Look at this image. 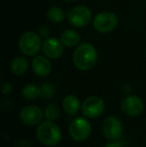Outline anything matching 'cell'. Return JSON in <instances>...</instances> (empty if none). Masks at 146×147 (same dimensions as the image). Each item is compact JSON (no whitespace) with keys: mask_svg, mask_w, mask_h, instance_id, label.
Listing matches in <instances>:
<instances>
[{"mask_svg":"<svg viewBox=\"0 0 146 147\" xmlns=\"http://www.w3.org/2000/svg\"><path fill=\"white\" fill-rule=\"evenodd\" d=\"M97 62V51L90 43H81L73 53V63L75 67L86 71L93 67Z\"/></svg>","mask_w":146,"mask_h":147,"instance_id":"1","label":"cell"},{"mask_svg":"<svg viewBox=\"0 0 146 147\" xmlns=\"http://www.w3.org/2000/svg\"><path fill=\"white\" fill-rule=\"evenodd\" d=\"M38 140L47 146H55L61 141V131L59 127L51 121L43 122L36 131Z\"/></svg>","mask_w":146,"mask_h":147,"instance_id":"2","label":"cell"},{"mask_svg":"<svg viewBox=\"0 0 146 147\" xmlns=\"http://www.w3.org/2000/svg\"><path fill=\"white\" fill-rule=\"evenodd\" d=\"M41 48V38L36 32L27 31L19 38V49L26 56H34Z\"/></svg>","mask_w":146,"mask_h":147,"instance_id":"3","label":"cell"},{"mask_svg":"<svg viewBox=\"0 0 146 147\" xmlns=\"http://www.w3.org/2000/svg\"><path fill=\"white\" fill-rule=\"evenodd\" d=\"M91 133V125L84 117H76L69 126V134L75 141H84Z\"/></svg>","mask_w":146,"mask_h":147,"instance_id":"4","label":"cell"},{"mask_svg":"<svg viewBox=\"0 0 146 147\" xmlns=\"http://www.w3.org/2000/svg\"><path fill=\"white\" fill-rule=\"evenodd\" d=\"M118 24V18L114 13L109 11L97 14L93 20V27L99 33H108L115 29Z\"/></svg>","mask_w":146,"mask_h":147,"instance_id":"5","label":"cell"},{"mask_svg":"<svg viewBox=\"0 0 146 147\" xmlns=\"http://www.w3.org/2000/svg\"><path fill=\"white\" fill-rule=\"evenodd\" d=\"M92 13L86 6H76L67 13L69 23L74 27H84L90 22Z\"/></svg>","mask_w":146,"mask_h":147,"instance_id":"6","label":"cell"},{"mask_svg":"<svg viewBox=\"0 0 146 147\" xmlns=\"http://www.w3.org/2000/svg\"><path fill=\"white\" fill-rule=\"evenodd\" d=\"M105 104L104 101L98 96H89L83 101L81 111L85 117L96 118L103 113Z\"/></svg>","mask_w":146,"mask_h":147,"instance_id":"7","label":"cell"},{"mask_svg":"<svg viewBox=\"0 0 146 147\" xmlns=\"http://www.w3.org/2000/svg\"><path fill=\"white\" fill-rule=\"evenodd\" d=\"M102 131L107 139L116 140L122 134V124L118 118L109 116L103 121Z\"/></svg>","mask_w":146,"mask_h":147,"instance_id":"8","label":"cell"},{"mask_svg":"<svg viewBox=\"0 0 146 147\" xmlns=\"http://www.w3.org/2000/svg\"><path fill=\"white\" fill-rule=\"evenodd\" d=\"M63 43L61 40L55 38V37H50L46 38L42 44V50L45 56L51 59L59 58L63 54Z\"/></svg>","mask_w":146,"mask_h":147,"instance_id":"9","label":"cell"},{"mask_svg":"<svg viewBox=\"0 0 146 147\" xmlns=\"http://www.w3.org/2000/svg\"><path fill=\"white\" fill-rule=\"evenodd\" d=\"M121 109L128 116H137L143 110V102L138 96L130 95L121 101Z\"/></svg>","mask_w":146,"mask_h":147,"instance_id":"10","label":"cell"},{"mask_svg":"<svg viewBox=\"0 0 146 147\" xmlns=\"http://www.w3.org/2000/svg\"><path fill=\"white\" fill-rule=\"evenodd\" d=\"M20 120L25 125L33 126L38 124L42 119V111L39 107L34 105L24 107L20 112Z\"/></svg>","mask_w":146,"mask_h":147,"instance_id":"11","label":"cell"},{"mask_svg":"<svg viewBox=\"0 0 146 147\" xmlns=\"http://www.w3.org/2000/svg\"><path fill=\"white\" fill-rule=\"evenodd\" d=\"M32 68H33V71L36 75L44 77L51 72L52 66H51V63L48 58L42 56V55H39V56L34 57L33 61H32Z\"/></svg>","mask_w":146,"mask_h":147,"instance_id":"12","label":"cell"},{"mask_svg":"<svg viewBox=\"0 0 146 147\" xmlns=\"http://www.w3.org/2000/svg\"><path fill=\"white\" fill-rule=\"evenodd\" d=\"M79 100L74 95H68L62 101V109L69 115H76L79 112Z\"/></svg>","mask_w":146,"mask_h":147,"instance_id":"13","label":"cell"},{"mask_svg":"<svg viewBox=\"0 0 146 147\" xmlns=\"http://www.w3.org/2000/svg\"><path fill=\"white\" fill-rule=\"evenodd\" d=\"M60 40L62 41V43L65 46L73 47V46H75V45L79 44L80 41H81V37H80L78 32H76L75 30L67 29L62 32Z\"/></svg>","mask_w":146,"mask_h":147,"instance_id":"14","label":"cell"},{"mask_svg":"<svg viewBox=\"0 0 146 147\" xmlns=\"http://www.w3.org/2000/svg\"><path fill=\"white\" fill-rule=\"evenodd\" d=\"M28 66H29V62L25 57H16L12 60L10 68L15 75H22L27 71Z\"/></svg>","mask_w":146,"mask_h":147,"instance_id":"15","label":"cell"},{"mask_svg":"<svg viewBox=\"0 0 146 147\" xmlns=\"http://www.w3.org/2000/svg\"><path fill=\"white\" fill-rule=\"evenodd\" d=\"M46 15L47 18L53 23H60L65 18L64 11L60 7H57V6H53V7L49 8Z\"/></svg>","mask_w":146,"mask_h":147,"instance_id":"16","label":"cell"},{"mask_svg":"<svg viewBox=\"0 0 146 147\" xmlns=\"http://www.w3.org/2000/svg\"><path fill=\"white\" fill-rule=\"evenodd\" d=\"M21 95L27 100H34L40 96V88L34 84H27L22 88Z\"/></svg>","mask_w":146,"mask_h":147,"instance_id":"17","label":"cell"},{"mask_svg":"<svg viewBox=\"0 0 146 147\" xmlns=\"http://www.w3.org/2000/svg\"><path fill=\"white\" fill-rule=\"evenodd\" d=\"M59 115H60V109L56 104L48 105L45 109V116L50 121L56 120L59 117Z\"/></svg>","mask_w":146,"mask_h":147,"instance_id":"18","label":"cell"},{"mask_svg":"<svg viewBox=\"0 0 146 147\" xmlns=\"http://www.w3.org/2000/svg\"><path fill=\"white\" fill-rule=\"evenodd\" d=\"M40 94L42 97L44 98H50V97L53 96L54 94V86L50 83H43L42 85L40 86Z\"/></svg>","mask_w":146,"mask_h":147,"instance_id":"19","label":"cell"},{"mask_svg":"<svg viewBox=\"0 0 146 147\" xmlns=\"http://www.w3.org/2000/svg\"><path fill=\"white\" fill-rule=\"evenodd\" d=\"M11 85L9 83H3V86H2V91H3L4 94H9V92L11 91Z\"/></svg>","mask_w":146,"mask_h":147,"instance_id":"20","label":"cell"},{"mask_svg":"<svg viewBox=\"0 0 146 147\" xmlns=\"http://www.w3.org/2000/svg\"><path fill=\"white\" fill-rule=\"evenodd\" d=\"M39 32H40L41 36L46 37L47 35H49V29H48V28H46V27H41L40 29H39Z\"/></svg>","mask_w":146,"mask_h":147,"instance_id":"21","label":"cell"},{"mask_svg":"<svg viewBox=\"0 0 146 147\" xmlns=\"http://www.w3.org/2000/svg\"><path fill=\"white\" fill-rule=\"evenodd\" d=\"M105 147H122V145L120 143H118V142H113V143L107 144Z\"/></svg>","mask_w":146,"mask_h":147,"instance_id":"22","label":"cell"},{"mask_svg":"<svg viewBox=\"0 0 146 147\" xmlns=\"http://www.w3.org/2000/svg\"><path fill=\"white\" fill-rule=\"evenodd\" d=\"M64 1H73V0H64Z\"/></svg>","mask_w":146,"mask_h":147,"instance_id":"23","label":"cell"}]
</instances>
